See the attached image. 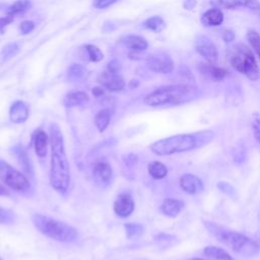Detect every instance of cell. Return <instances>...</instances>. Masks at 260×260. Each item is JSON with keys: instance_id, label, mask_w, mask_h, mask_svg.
<instances>
[{"instance_id": "obj_1", "label": "cell", "mask_w": 260, "mask_h": 260, "mask_svg": "<svg viewBox=\"0 0 260 260\" xmlns=\"http://www.w3.org/2000/svg\"><path fill=\"white\" fill-rule=\"evenodd\" d=\"M51 160L49 180L52 188L63 194L70 184V166L66 155L64 139L59 126L55 123L50 125Z\"/></svg>"}, {"instance_id": "obj_2", "label": "cell", "mask_w": 260, "mask_h": 260, "mask_svg": "<svg viewBox=\"0 0 260 260\" xmlns=\"http://www.w3.org/2000/svg\"><path fill=\"white\" fill-rule=\"evenodd\" d=\"M213 137L214 132L211 130L177 134L154 141L149 148L156 155H171L204 147L212 141Z\"/></svg>"}, {"instance_id": "obj_3", "label": "cell", "mask_w": 260, "mask_h": 260, "mask_svg": "<svg viewBox=\"0 0 260 260\" xmlns=\"http://www.w3.org/2000/svg\"><path fill=\"white\" fill-rule=\"evenodd\" d=\"M199 89L191 84H172L158 87L144 98V104L152 108H170L194 101Z\"/></svg>"}, {"instance_id": "obj_4", "label": "cell", "mask_w": 260, "mask_h": 260, "mask_svg": "<svg viewBox=\"0 0 260 260\" xmlns=\"http://www.w3.org/2000/svg\"><path fill=\"white\" fill-rule=\"evenodd\" d=\"M203 222L208 232L233 252L244 257H253L259 252L258 243L246 235L223 229L211 221L204 220Z\"/></svg>"}, {"instance_id": "obj_5", "label": "cell", "mask_w": 260, "mask_h": 260, "mask_svg": "<svg viewBox=\"0 0 260 260\" xmlns=\"http://www.w3.org/2000/svg\"><path fill=\"white\" fill-rule=\"evenodd\" d=\"M34 225L45 236L58 242H72L77 238V230L70 224L47 215L36 213L31 216Z\"/></svg>"}, {"instance_id": "obj_6", "label": "cell", "mask_w": 260, "mask_h": 260, "mask_svg": "<svg viewBox=\"0 0 260 260\" xmlns=\"http://www.w3.org/2000/svg\"><path fill=\"white\" fill-rule=\"evenodd\" d=\"M229 61L234 69L244 74L250 80L255 81L260 77L258 63L251 49L245 44L239 43L230 49Z\"/></svg>"}, {"instance_id": "obj_7", "label": "cell", "mask_w": 260, "mask_h": 260, "mask_svg": "<svg viewBox=\"0 0 260 260\" xmlns=\"http://www.w3.org/2000/svg\"><path fill=\"white\" fill-rule=\"evenodd\" d=\"M0 180L16 192L25 193L30 190V183L27 178L3 159H0Z\"/></svg>"}, {"instance_id": "obj_8", "label": "cell", "mask_w": 260, "mask_h": 260, "mask_svg": "<svg viewBox=\"0 0 260 260\" xmlns=\"http://www.w3.org/2000/svg\"><path fill=\"white\" fill-rule=\"evenodd\" d=\"M147 67L156 73L168 74L174 70V62L170 56L164 53L149 55L146 58Z\"/></svg>"}, {"instance_id": "obj_9", "label": "cell", "mask_w": 260, "mask_h": 260, "mask_svg": "<svg viewBox=\"0 0 260 260\" xmlns=\"http://www.w3.org/2000/svg\"><path fill=\"white\" fill-rule=\"evenodd\" d=\"M195 49L200 56L207 62L215 63L218 59V53L213 42L206 36H197L195 40Z\"/></svg>"}, {"instance_id": "obj_10", "label": "cell", "mask_w": 260, "mask_h": 260, "mask_svg": "<svg viewBox=\"0 0 260 260\" xmlns=\"http://www.w3.org/2000/svg\"><path fill=\"white\" fill-rule=\"evenodd\" d=\"M92 178L98 187L102 189L108 187L113 180V170L111 165L106 161L95 164L92 170Z\"/></svg>"}, {"instance_id": "obj_11", "label": "cell", "mask_w": 260, "mask_h": 260, "mask_svg": "<svg viewBox=\"0 0 260 260\" xmlns=\"http://www.w3.org/2000/svg\"><path fill=\"white\" fill-rule=\"evenodd\" d=\"M98 82L110 91H120L125 86L123 77L118 72L105 71L98 76Z\"/></svg>"}, {"instance_id": "obj_12", "label": "cell", "mask_w": 260, "mask_h": 260, "mask_svg": "<svg viewBox=\"0 0 260 260\" xmlns=\"http://www.w3.org/2000/svg\"><path fill=\"white\" fill-rule=\"evenodd\" d=\"M135 203L132 196L128 192L118 195L114 202V211L120 217H128L134 210Z\"/></svg>"}, {"instance_id": "obj_13", "label": "cell", "mask_w": 260, "mask_h": 260, "mask_svg": "<svg viewBox=\"0 0 260 260\" xmlns=\"http://www.w3.org/2000/svg\"><path fill=\"white\" fill-rule=\"evenodd\" d=\"M181 189L190 195H197L204 190L202 181L193 174H184L180 178Z\"/></svg>"}, {"instance_id": "obj_14", "label": "cell", "mask_w": 260, "mask_h": 260, "mask_svg": "<svg viewBox=\"0 0 260 260\" xmlns=\"http://www.w3.org/2000/svg\"><path fill=\"white\" fill-rule=\"evenodd\" d=\"M197 69L201 73V75L212 81H221L228 75L226 70L210 62L199 63Z\"/></svg>"}, {"instance_id": "obj_15", "label": "cell", "mask_w": 260, "mask_h": 260, "mask_svg": "<svg viewBox=\"0 0 260 260\" xmlns=\"http://www.w3.org/2000/svg\"><path fill=\"white\" fill-rule=\"evenodd\" d=\"M29 115L27 105L22 101L14 102L9 110V118L13 123L20 124L27 120Z\"/></svg>"}, {"instance_id": "obj_16", "label": "cell", "mask_w": 260, "mask_h": 260, "mask_svg": "<svg viewBox=\"0 0 260 260\" xmlns=\"http://www.w3.org/2000/svg\"><path fill=\"white\" fill-rule=\"evenodd\" d=\"M121 43L133 53H142L148 47L147 41L139 36L128 35L121 39Z\"/></svg>"}, {"instance_id": "obj_17", "label": "cell", "mask_w": 260, "mask_h": 260, "mask_svg": "<svg viewBox=\"0 0 260 260\" xmlns=\"http://www.w3.org/2000/svg\"><path fill=\"white\" fill-rule=\"evenodd\" d=\"M184 206L185 203L182 200L176 198H166L160 205V211L166 216L176 217L182 211Z\"/></svg>"}, {"instance_id": "obj_18", "label": "cell", "mask_w": 260, "mask_h": 260, "mask_svg": "<svg viewBox=\"0 0 260 260\" xmlns=\"http://www.w3.org/2000/svg\"><path fill=\"white\" fill-rule=\"evenodd\" d=\"M222 8H225V9L245 8L255 13L260 9V2L258 0H223Z\"/></svg>"}, {"instance_id": "obj_19", "label": "cell", "mask_w": 260, "mask_h": 260, "mask_svg": "<svg viewBox=\"0 0 260 260\" xmlns=\"http://www.w3.org/2000/svg\"><path fill=\"white\" fill-rule=\"evenodd\" d=\"M223 21V13L220 8H210L201 16V23L204 26H217Z\"/></svg>"}, {"instance_id": "obj_20", "label": "cell", "mask_w": 260, "mask_h": 260, "mask_svg": "<svg viewBox=\"0 0 260 260\" xmlns=\"http://www.w3.org/2000/svg\"><path fill=\"white\" fill-rule=\"evenodd\" d=\"M48 141L49 137L47 133L42 129H38L34 135V146L36 154L39 157H45L47 155Z\"/></svg>"}, {"instance_id": "obj_21", "label": "cell", "mask_w": 260, "mask_h": 260, "mask_svg": "<svg viewBox=\"0 0 260 260\" xmlns=\"http://www.w3.org/2000/svg\"><path fill=\"white\" fill-rule=\"evenodd\" d=\"M89 102L87 93L80 90H73L68 92L64 98V105L66 108H73L82 106Z\"/></svg>"}, {"instance_id": "obj_22", "label": "cell", "mask_w": 260, "mask_h": 260, "mask_svg": "<svg viewBox=\"0 0 260 260\" xmlns=\"http://www.w3.org/2000/svg\"><path fill=\"white\" fill-rule=\"evenodd\" d=\"M203 254L214 260H235L225 250L216 246H207L203 250Z\"/></svg>"}, {"instance_id": "obj_23", "label": "cell", "mask_w": 260, "mask_h": 260, "mask_svg": "<svg viewBox=\"0 0 260 260\" xmlns=\"http://www.w3.org/2000/svg\"><path fill=\"white\" fill-rule=\"evenodd\" d=\"M111 118L112 114L109 109H103L96 113L94 117V124L101 133L107 129L111 122Z\"/></svg>"}, {"instance_id": "obj_24", "label": "cell", "mask_w": 260, "mask_h": 260, "mask_svg": "<svg viewBox=\"0 0 260 260\" xmlns=\"http://www.w3.org/2000/svg\"><path fill=\"white\" fill-rule=\"evenodd\" d=\"M12 152L14 153L16 158L18 159L19 164L22 166V169L27 174H31V165L29 164L28 156H27L25 150L23 149V147L21 145H16L12 148Z\"/></svg>"}, {"instance_id": "obj_25", "label": "cell", "mask_w": 260, "mask_h": 260, "mask_svg": "<svg viewBox=\"0 0 260 260\" xmlns=\"http://www.w3.org/2000/svg\"><path fill=\"white\" fill-rule=\"evenodd\" d=\"M148 174L153 179L160 180V179H164L167 176L168 169L162 162L154 160V161H151L148 165Z\"/></svg>"}, {"instance_id": "obj_26", "label": "cell", "mask_w": 260, "mask_h": 260, "mask_svg": "<svg viewBox=\"0 0 260 260\" xmlns=\"http://www.w3.org/2000/svg\"><path fill=\"white\" fill-rule=\"evenodd\" d=\"M31 1L30 0H16L14 3H12L6 10L8 15H15L17 13H21L26 11L31 7Z\"/></svg>"}, {"instance_id": "obj_27", "label": "cell", "mask_w": 260, "mask_h": 260, "mask_svg": "<svg viewBox=\"0 0 260 260\" xmlns=\"http://www.w3.org/2000/svg\"><path fill=\"white\" fill-rule=\"evenodd\" d=\"M143 26L154 32H160L166 27L165 20L159 16H152L143 22Z\"/></svg>"}, {"instance_id": "obj_28", "label": "cell", "mask_w": 260, "mask_h": 260, "mask_svg": "<svg viewBox=\"0 0 260 260\" xmlns=\"http://www.w3.org/2000/svg\"><path fill=\"white\" fill-rule=\"evenodd\" d=\"M19 52V47L16 43H10L4 46L0 52V62H6L13 58Z\"/></svg>"}, {"instance_id": "obj_29", "label": "cell", "mask_w": 260, "mask_h": 260, "mask_svg": "<svg viewBox=\"0 0 260 260\" xmlns=\"http://www.w3.org/2000/svg\"><path fill=\"white\" fill-rule=\"evenodd\" d=\"M124 229L126 231L127 238L130 240L140 237L144 231V228L140 223H132V222L125 223Z\"/></svg>"}, {"instance_id": "obj_30", "label": "cell", "mask_w": 260, "mask_h": 260, "mask_svg": "<svg viewBox=\"0 0 260 260\" xmlns=\"http://www.w3.org/2000/svg\"><path fill=\"white\" fill-rule=\"evenodd\" d=\"M247 40L252 50L257 54L260 59V35L255 29H249L247 31Z\"/></svg>"}, {"instance_id": "obj_31", "label": "cell", "mask_w": 260, "mask_h": 260, "mask_svg": "<svg viewBox=\"0 0 260 260\" xmlns=\"http://www.w3.org/2000/svg\"><path fill=\"white\" fill-rule=\"evenodd\" d=\"M84 51L86 52L87 59L91 62H99L104 58V54L102 53V51L93 45L84 46Z\"/></svg>"}, {"instance_id": "obj_32", "label": "cell", "mask_w": 260, "mask_h": 260, "mask_svg": "<svg viewBox=\"0 0 260 260\" xmlns=\"http://www.w3.org/2000/svg\"><path fill=\"white\" fill-rule=\"evenodd\" d=\"M85 74V68L80 64H71L68 68V76L70 79H80Z\"/></svg>"}, {"instance_id": "obj_33", "label": "cell", "mask_w": 260, "mask_h": 260, "mask_svg": "<svg viewBox=\"0 0 260 260\" xmlns=\"http://www.w3.org/2000/svg\"><path fill=\"white\" fill-rule=\"evenodd\" d=\"M14 219L15 215L11 210L0 207V223H11Z\"/></svg>"}, {"instance_id": "obj_34", "label": "cell", "mask_w": 260, "mask_h": 260, "mask_svg": "<svg viewBox=\"0 0 260 260\" xmlns=\"http://www.w3.org/2000/svg\"><path fill=\"white\" fill-rule=\"evenodd\" d=\"M155 240L160 243L161 245H165L167 244V246H172L173 244L177 243L178 242V239L175 237V236H172V235H168V234H160L158 235Z\"/></svg>"}, {"instance_id": "obj_35", "label": "cell", "mask_w": 260, "mask_h": 260, "mask_svg": "<svg viewBox=\"0 0 260 260\" xmlns=\"http://www.w3.org/2000/svg\"><path fill=\"white\" fill-rule=\"evenodd\" d=\"M217 188L224 193L225 195L230 196V197H234L236 195V190L235 188L228 182H218L217 184Z\"/></svg>"}, {"instance_id": "obj_36", "label": "cell", "mask_w": 260, "mask_h": 260, "mask_svg": "<svg viewBox=\"0 0 260 260\" xmlns=\"http://www.w3.org/2000/svg\"><path fill=\"white\" fill-rule=\"evenodd\" d=\"M35 28V23L30 20H24L20 23L19 30L21 35H27Z\"/></svg>"}, {"instance_id": "obj_37", "label": "cell", "mask_w": 260, "mask_h": 260, "mask_svg": "<svg viewBox=\"0 0 260 260\" xmlns=\"http://www.w3.org/2000/svg\"><path fill=\"white\" fill-rule=\"evenodd\" d=\"M252 130L255 139L260 144V118H255L252 121Z\"/></svg>"}, {"instance_id": "obj_38", "label": "cell", "mask_w": 260, "mask_h": 260, "mask_svg": "<svg viewBox=\"0 0 260 260\" xmlns=\"http://www.w3.org/2000/svg\"><path fill=\"white\" fill-rule=\"evenodd\" d=\"M117 1L119 0H93V6L95 8H99V9H104V8H107L111 5H113L114 3H116Z\"/></svg>"}, {"instance_id": "obj_39", "label": "cell", "mask_w": 260, "mask_h": 260, "mask_svg": "<svg viewBox=\"0 0 260 260\" xmlns=\"http://www.w3.org/2000/svg\"><path fill=\"white\" fill-rule=\"evenodd\" d=\"M13 21V16L12 15H7L0 17V34H3L5 31V27L10 24Z\"/></svg>"}, {"instance_id": "obj_40", "label": "cell", "mask_w": 260, "mask_h": 260, "mask_svg": "<svg viewBox=\"0 0 260 260\" xmlns=\"http://www.w3.org/2000/svg\"><path fill=\"white\" fill-rule=\"evenodd\" d=\"M121 69V63L118 60H112L108 64V70L112 72H119Z\"/></svg>"}, {"instance_id": "obj_41", "label": "cell", "mask_w": 260, "mask_h": 260, "mask_svg": "<svg viewBox=\"0 0 260 260\" xmlns=\"http://www.w3.org/2000/svg\"><path fill=\"white\" fill-rule=\"evenodd\" d=\"M222 39H223L225 42H232V41H234V39H235V34L233 32V30L226 29V30H224V32L222 34Z\"/></svg>"}, {"instance_id": "obj_42", "label": "cell", "mask_w": 260, "mask_h": 260, "mask_svg": "<svg viewBox=\"0 0 260 260\" xmlns=\"http://www.w3.org/2000/svg\"><path fill=\"white\" fill-rule=\"evenodd\" d=\"M183 6L185 9L191 10L196 6V0H185L183 3Z\"/></svg>"}, {"instance_id": "obj_43", "label": "cell", "mask_w": 260, "mask_h": 260, "mask_svg": "<svg viewBox=\"0 0 260 260\" xmlns=\"http://www.w3.org/2000/svg\"><path fill=\"white\" fill-rule=\"evenodd\" d=\"M9 195H10L9 191L3 185L0 184V196H9Z\"/></svg>"}, {"instance_id": "obj_44", "label": "cell", "mask_w": 260, "mask_h": 260, "mask_svg": "<svg viewBox=\"0 0 260 260\" xmlns=\"http://www.w3.org/2000/svg\"><path fill=\"white\" fill-rule=\"evenodd\" d=\"M92 93L95 95V96H100L102 94H104V90L102 87H94L92 89Z\"/></svg>"}, {"instance_id": "obj_45", "label": "cell", "mask_w": 260, "mask_h": 260, "mask_svg": "<svg viewBox=\"0 0 260 260\" xmlns=\"http://www.w3.org/2000/svg\"><path fill=\"white\" fill-rule=\"evenodd\" d=\"M255 14H257V15H258V17L260 18V9H259L258 11H256V12H255Z\"/></svg>"}, {"instance_id": "obj_46", "label": "cell", "mask_w": 260, "mask_h": 260, "mask_svg": "<svg viewBox=\"0 0 260 260\" xmlns=\"http://www.w3.org/2000/svg\"><path fill=\"white\" fill-rule=\"evenodd\" d=\"M190 260H204V259H201V258H192Z\"/></svg>"}, {"instance_id": "obj_47", "label": "cell", "mask_w": 260, "mask_h": 260, "mask_svg": "<svg viewBox=\"0 0 260 260\" xmlns=\"http://www.w3.org/2000/svg\"><path fill=\"white\" fill-rule=\"evenodd\" d=\"M0 260H2V259H1V258H0Z\"/></svg>"}]
</instances>
